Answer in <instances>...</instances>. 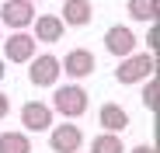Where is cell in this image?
<instances>
[{"mask_svg": "<svg viewBox=\"0 0 160 153\" xmlns=\"http://www.w3.org/2000/svg\"><path fill=\"white\" fill-rule=\"evenodd\" d=\"M87 105H91V94L80 87V84H63V87H56V94H52V115H63L66 122H73V118H80L87 111Z\"/></svg>", "mask_w": 160, "mask_h": 153, "instance_id": "obj_1", "label": "cell"}, {"mask_svg": "<svg viewBox=\"0 0 160 153\" xmlns=\"http://www.w3.org/2000/svg\"><path fill=\"white\" fill-rule=\"evenodd\" d=\"M150 76H157V59H153V52H132V56L118 59L115 80H118L122 87L139 84V80H150Z\"/></svg>", "mask_w": 160, "mask_h": 153, "instance_id": "obj_2", "label": "cell"}, {"mask_svg": "<svg viewBox=\"0 0 160 153\" xmlns=\"http://www.w3.org/2000/svg\"><path fill=\"white\" fill-rule=\"evenodd\" d=\"M84 146V129L73 122H63V125H52L49 129V150L52 153H80Z\"/></svg>", "mask_w": 160, "mask_h": 153, "instance_id": "obj_3", "label": "cell"}, {"mask_svg": "<svg viewBox=\"0 0 160 153\" xmlns=\"http://www.w3.org/2000/svg\"><path fill=\"white\" fill-rule=\"evenodd\" d=\"M59 59L52 56V52H38L32 63H28V80L35 84V87H56V80H59Z\"/></svg>", "mask_w": 160, "mask_h": 153, "instance_id": "obj_4", "label": "cell"}, {"mask_svg": "<svg viewBox=\"0 0 160 153\" xmlns=\"http://www.w3.org/2000/svg\"><path fill=\"white\" fill-rule=\"evenodd\" d=\"M0 21H4L11 32H24V28L35 21V4H32V0H4V7H0Z\"/></svg>", "mask_w": 160, "mask_h": 153, "instance_id": "obj_5", "label": "cell"}, {"mask_svg": "<svg viewBox=\"0 0 160 153\" xmlns=\"http://www.w3.org/2000/svg\"><path fill=\"white\" fill-rule=\"evenodd\" d=\"M4 45V63H32L35 59V38L28 35V32H14V35H7V42H0Z\"/></svg>", "mask_w": 160, "mask_h": 153, "instance_id": "obj_6", "label": "cell"}, {"mask_svg": "<svg viewBox=\"0 0 160 153\" xmlns=\"http://www.w3.org/2000/svg\"><path fill=\"white\" fill-rule=\"evenodd\" d=\"M136 45H139V38L132 35V28H125V24H112V28L104 32V49H108L112 56H118V59L132 56Z\"/></svg>", "mask_w": 160, "mask_h": 153, "instance_id": "obj_7", "label": "cell"}, {"mask_svg": "<svg viewBox=\"0 0 160 153\" xmlns=\"http://www.w3.org/2000/svg\"><path fill=\"white\" fill-rule=\"evenodd\" d=\"M21 132H49L52 129V108L45 101H28L21 108Z\"/></svg>", "mask_w": 160, "mask_h": 153, "instance_id": "obj_8", "label": "cell"}, {"mask_svg": "<svg viewBox=\"0 0 160 153\" xmlns=\"http://www.w3.org/2000/svg\"><path fill=\"white\" fill-rule=\"evenodd\" d=\"M94 66H98V59H94L91 49H70V52L63 56V63H59V70H63L66 76H73V80H84V76H91Z\"/></svg>", "mask_w": 160, "mask_h": 153, "instance_id": "obj_9", "label": "cell"}, {"mask_svg": "<svg viewBox=\"0 0 160 153\" xmlns=\"http://www.w3.org/2000/svg\"><path fill=\"white\" fill-rule=\"evenodd\" d=\"M98 125H101V132L122 136L129 129V111L118 105V101H108V105H101V111H98Z\"/></svg>", "mask_w": 160, "mask_h": 153, "instance_id": "obj_10", "label": "cell"}, {"mask_svg": "<svg viewBox=\"0 0 160 153\" xmlns=\"http://www.w3.org/2000/svg\"><path fill=\"white\" fill-rule=\"evenodd\" d=\"M35 42H45V45H52V42H63V32H66V24L59 21V14H38L35 21Z\"/></svg>", "mask_w": 160, "mask_h": 153, "instance_id": "obj_11", "label": "cell"}, {"mask_svg": "<svg viewBox=\"0 0 160 153\" xmlns=\"http://www.w3.org/2000/svg\"><path fill=\"white\" fill-rule=\"evenodd\" d=\"M91 17H94L91 0H66L63 11H59V21L66 28H84V24H91Z\"/></svg>", "mask_w": 160, "mask_h": 153, "instance_id": "obj_12", "label": "cell"}, {"mask_svg": "<svg viewBox=\"0 0 160 153\" xmlns=\"http://www.w3.org/2000/svg\"><path fill=\"white\" fill-rule=\"evenodd\" d=\"M0 153H32V136L21 129L0 132Z\"/></svg>", "mask_w": 160, "mask_h": 153, "instance_id": "obj_13", "label": "cell"}, {"mask_svg": "<svg viewBox=\"0 0 160 153\" xmlns=\"http://www.w3.org/2000/svg\"><path fill=\"white\" fill-rule=\"evenodd\" d=\"M125 11H129V17H132V21H150V24H157L160 0H129Z\"/></svg>", "mask_w": 160, "mask_h": 153, "instance_id": "obj_14", "label": "cell"}, {"mask_svg": "<svg viewBox=\"0 0 160 153\" xmlns=\"http://www.w3.org/2000/svg\"><path fill=\"white\" fill-rule=\"evenodd\" d=\"M91 153H125V143H122V136L98 132V136L91 139Z\"/></svg>", "mask_w": 160, "mask_h": 153, "instance_id": "obj_15", "label": "cell"}, {"mask_svg": "<svg viewBox=\"0 0 160 153\" xmlns=\"http://www.w3.org/2000/svg\"><path fill=\"white\" fill-rule=\"evenodd\" d=\"M157 97H160V80L150 76V80H146V91H143V105H146L150 111H157Z\"/></svg>", "mask_w": 160, "mask_h": 153, "instance_id": "obj_16", "label": "cell"}, {"mask_svg": "<svg viewBox=\"0 0 160 153\" xmlns=\"http://www.w3.org/2000/svg\"><path fill=\"white\" fill-rule=\"evenodd\" d=\"M7 115H11V97H7L4 91H0V122H4Z\"/></svg>", "mask_w": 160, "mask_h": 153, "instance_id": "obj_17", "label": "cell"}, {"mask_svg": "<svg viewBox=\"0 0 160 153\" xmlns=\"http://www.w3.org/2000/svg\"><path fill=\"white\" fill-rule=\"evenodd\" d=\"M146 49H150V52L157 49V24H150V35H146Z\"/></svg>", "mask_w": 160, "mask_h": 153, "instance_id": "obj_18", "label": "cell"}, {"mask_svg": "<svg viewBox=\"0 0 160 153\" xmlns=\"http://www.w3.org/2000/svg\"><path fill=\"white\" fill-rule=\"evenodd\" d=\"M125 153H157V146H150V143H139V146H132V150H125Z\"/></svg>", "mask_w": 160, "mask_h": 153, "instance_id": "obj_19", "label": "cell"}, {"mask_svg": "<svg viewBox=\"0 0 160 153\" xmlns=\"http://www.w3.org/2000/svg\"><path fill=\"white\" fill-rule=\"evenodd\" d=\"M4 76H7V63H4V59H0V80H4Z\"/></svg>", "mask_w": 160, "mask_h": 153, "instance_id": "obj_20", "label": "cell"}, {"mask_svg": "<svg viewBox=\"0 0 160 153\" xmlns=\"http://www.w3.org/2000/svg\"><path fill=\"white\" fill-rule=\"evenodd\" d=\"M0 42H4V32H0Z\"/></svg>", "mask_w": 160, "mask_h": 153, "instance_id": "obj_21", "label": "cell"}, {"mask_svg": "<svg viewBox=\"0 0 160 153\" xmlns=\"http://www.w3.org/2000/svg\"><path fill=\"white\" fill-rule=\"evenodd\" d=\"M32 4H35V0H32Z\"/></svg>", "mask_w": 160, "mask_h": 153, "instance_id": "obj_22", "label": "cell"}]
</instances>
